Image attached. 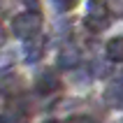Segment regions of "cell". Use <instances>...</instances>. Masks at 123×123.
Listing matches in <instances>:
<instances>
[{
    "instance_id": "obj_9",
    "label": "cell",
    "mask_w": 123,
    "mask_h": 123,
    "mask_svg": "<svg viewBox=\"0 0 123 123\" xmlns=\"http://www.w3.org/2000/svg\"><path fill=\"white\" fill-rule=\"evenodd\" d=\"M105 2H107V9H109L111 16L123 19V0H105Z\"/></svg>"
},
{
    "instance_id": "obj_8",
    "label": "cell",
    "mask_w": 123,
    "mask_h": 123,
    "mask_svg": "<svg viewBox=\"0 0 123 123\" xmlns=\"http://www.w3.org/2000/svg\"><path fill=\"white\" fill-rule=\"evenodd\" d=\"M105 51H107V58H109V61H114V63H123V35H118V37H111V40L107 42Z\"/></svg>"
},
{
    "instance_id": "obj_1",
    "label": "cell",
    "mask_w": 123,
    "mask_h": 123,
    "mask_svg": "<svg viewBox=\"0 0 123 123\" xmlns=\"http://www.w3.org/2000/svg\"><path fill=\"white\" fill-rule=\"evenodd\" d=\"M30 100L19 91L5 100V107L0 109V123H30Z\"/></svg>"
},
{
    "instance_id": "obj_6",
    "label": "cell",
    "mask_w": 123,
    "mask_h": 123,
    "mask_svg": "<svg viewBox=\"0 0 123 123\" xmlns=\"http://www.w3.org/2000/svg\"><path fill=\"white\" fill-rule=\"evenodd\" d=\"M28 44L23 47V56H26L28 63H37L42 61V56H44V44H47V40L44 37H40V35H35V37H30V40H26Z\"/></svg>"
},
{
    "instance_id": "obj_12",
    "label": "cell",
    "mask_w": 123,
    "mask_h": 123,
    "mask_svg": "<svg viewBox=\"0 0 123 123\" xmlns=\"http://www.w3.org/2000/svg\"><path fill=\"white\" fill-rule=\"evenodd\" d=\"M16 5V0H0V12H9Z\"/></svg>"
},
{
    "instance_id": "obj_11",
    "label": "cell",
    "mask_w": 123,
    "mask_h": 123,
    "mask_svg": "<svg viewBox=\"0 0 123 123\" xmlns=\"http://www.w3.org/2000/svg\"><path fill=\"white\" fill-rule=\"evenodd\" d=\"M77 2H79V0H54V5H56L58 12H70Z\"/></svg>"
},
{
    "instance_id": "obj_15",
    "label": "cell",
    "mask_w": 123,
    "mask_h": 123,
    "mask_svg": "<svg viewBox=\"0 0 123 123\" xmlns=\"http://www.w3.org/2000/svg\"><path fill=\"white\" fill-rule=\"evenodd\" d=\"M7 42V35H5V28H2V21H0V47Z\"/></svg>"
},
{
    "instance_id": "obj_13",
    "label": "cell",
    "mask_w": 123,
    "mask_h": 123,
    "mask_svg": "<svg viewBox=\"0 0 123 123\" xmlns=\"http://www.w3.org/2000/svg\"><path fill=\"white\" fill-rule=\"evenodd\" d=\"M72 123H95V121H93L91 116H77V118H74Z\"/></svg>"
},
{
    "instance_id": "obj_5",
    "label": "cell",
    "mask_w": 123,
    "mask_h": 123,
    "mask_svg": "<svg viewBox=\"0 0 123 123\" xmlns=\"http://www.w3.org/2000/svg\"><path fill=\"white\" fill-rule=\"evenodd\" d=\"M79 63H81V51H79V47L72 44V42H65V44L58 49V68L72 70V68H77Z\"/></svg>"
},
{
    "instance_id": "obj_14",
    "label": "cell",
    "mask_w": 123,
    "mask_h": 123,
    "mask_svg": "<svg viewBox=\"0 0 123 123\" xmlns=\"http://www.w3.org/2000/svg\"><path fill=\"white\" fill-rule=\"evenodd\" d=\"M23 2L28 5V9H40V2L37 0H23Z\"/></svg>"
},
{
    "instance_id": "obj_7",
    "label": "cell",
    "mask_w": 123,
    "mask_h": 123,
    "mask_svg": "<svg viewBox=\"0 0 123 123\" xmlns=\"http://www.w3.org/2000/svg\"><path fill=\"white\" fill-rule=\"evenodd\" d=\"M102 100L107 107H114V109H121L123 107V81H114L109 84L102 93Z\"/></svg>"
},
{
    "instance_id": "obj_10",
    "label": "cell",
    "mask_w": 123,
    "mask_h": 123,
    "mask_svg": "<svg viewBox=\"0 0 123 123\" xmlns=\"http://www.w3.org/2000/svg\"><path fill=\"white\" fill-rule=\"evenodd\" d=\"M93 72H95L98 77H107L111 72V65L105 63V61H95V63H93Z\"/></svg>"
},
{
    "instance_id": "obj_2",
    "label": "cell",
    "mask_w": 123,
    "mask_h": 123,
    "mask_svg": "<svg viewBox=\"0 0 123 123\" xmlns=\"http://www.w3.org/2000/svg\"><path fill=\"white\" fill-rule=\"evenodd\" d=\"M42 23H44V16H42L40 9H26L23 14L14 16L12 30H14V35H16L19 40L26 42V40H30V37L42 33Z\"/></svg>"
},
{
    "instance_id": "obj_4",
    "label": "cell",
    "mask_w": 123,
    "mask_h": 123,
    "mask_svg": "<svg viewBox=\"0 0 123 123\" xmlns=\"http://www.w3.org/2000/svg\"><path fill=\"white\" fill-rule=\"evenodd\" d=\"M35 91H37V95H54V93L61 91V77H58L56 68H44L37 74Z\"/></svg>"
},
{
    "instance_id": "obj_3",
    "label": "cell",
    "mask_w": 123,
    "mask_h": 123,
    "mask_svg": "<svg viewBox=\"0 0 123 123\" xmlns=\"http://www.w3.org/2000/svg\"><path fill=\"white\" fill-rule=\"evenodd\" d=\"M109 19L111 14L107 9V2L105 0H88V9H86V16H84V26L88 28L91 33H102L109 28Z\"/></svg>"
}]
</instances>
